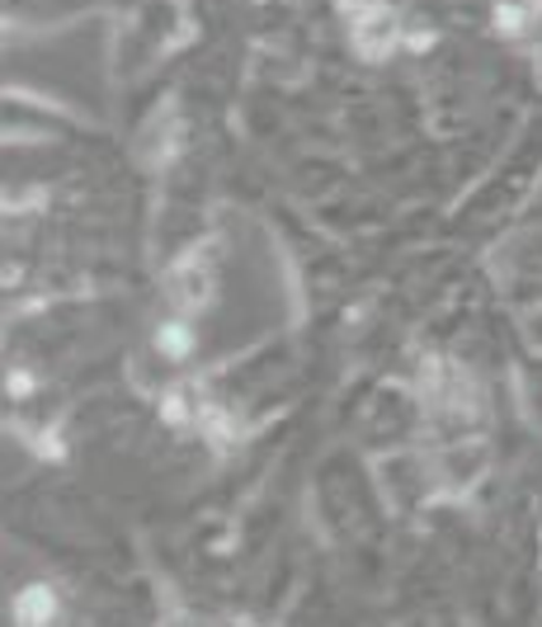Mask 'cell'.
Segmentation results:
<instances>
[{
  "mask_svg": "<svg viewBox=\"0 0 542 627\" xmlns=\"http://www.w3.org/2000/svg\"><path fill=\"white\" fill-rule=\"evenodd\" d=\"M52 608H58V599H52L43 585H33V589L20 595V623H48Z\"/></svg>",
  "mask_w": 542,
  "mask_h": 627,
  "instance_id": "6da1fadb",
  "label": "cell"
},
{
  "mask_svg": "<svg viewBox=\"0 0 542 627\" xmlns=\"http://www.w3.org/2000/svg\"><path fill=\"white\" fill-rule=\"evenodd\" d=\"M161 345H165V349H175V354H184V349H190V330H180V326L161 330Z\"/></svg>",
  "mask_w": 542,
  "mask_h": 627,
  "instance_id": "7a4b0ae2",
  "label": "cell"
}]
</instances>
